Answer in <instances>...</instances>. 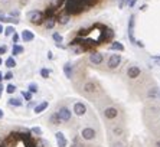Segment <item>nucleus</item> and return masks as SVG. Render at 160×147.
Returning a JSON list of instances; mask_svg holds the SVG:
<instances>
[{
    "mask_svg": "<svg viewBox=\"0 0 160 147\" xmlns=\"http://www.w3.org/2000/svg\"><path fill=\"white\" fill-rule=\"evenodd\" d=\"M28 18H29L30 23H33V25H41L45 19V13H42V12H39V10H30L29 13H28Z\"/></svg>",
    "mask_w": 160,
    "mask_h": 147,
    "instance_id": "nucleus-1",
    "label": "nucleus"
},
{
    "mask_svg": "<svg viewBox=\"0 0 160 147\" xmlns=\"http://www.w3.org/2000/svg\"><path fill=\"white\" fill-rule=\"evenodd\" d=\"M121 61H123V56L118 55V53H111L110 55V58H108V68L110 69H116L117 66H120V63H121Z\"/></svg>",
    "mask_w": 160,
    "mask_h": 147,
    "instance_id": "nucleus-2",
    "label": "nucleus"
},
{
    "mask_svg": "<svg viewBox=\"0 0 160 147\" xmlns=\"http://www.w3.org/2000/svg\"><path fill=\"white\" fill-rule=\"evenodd\" d=\"M58 115H59V118H61V121L62 123H68L72 117V113L68 107H61L59 110H58Z\"/></svg>",
    "mask_w": 160,
    "mask_h": 147,
    "instance_id": "nucleus-3",
    "label": "nucleus"
},
{
    "mask_svg": "<svg viewBox=\"0 0 160 147\" xmlns=\"http://www.w3.org/2000/svg\"><path fill=\"white\" fill-rule=\"evenodd\" d=\"M72 113H74L77 117H82V115H85V113H87L85 104L84 103H75L74 108H72Z\"/></svg>",
    "mask_w": 160,
    "mask_h": 147,
    "instance_id": "nucleus-4",
    "label": "nucleus"
},
{
    "mask_svg": "<svg viewBox=\"0 0 160 147\" xmlns=\"http://www.w3.org/2000/svg\"><path fill=\"white\" fill-rule=\"evenodd\" d=\"M134 20H136V18H134V15H130V18H128V39H130L131 43H136V38H134Z\"/></svg>",
    "mask_w": 160,
    "mask_h": 147,
    "instance_id": "nucleus-5",
    "label": "nucleus"
},
{
    "mask_svg": "<svg viewBox=\"0 0 160 147\" xmlns=\"http://www.w3.org/2000/svg\"><path fill=\"white\" fill-rule=\"evenodd\" d=\"M89 62L94 63V65H101V63L104 62V55L101 52H92L89 55Z\"/></svg>",
    "mask_w": 160,
    "mask_h": 147,
    "instance_id": "nucleus-6",
    "label": "nucleus"
},
{
    "mask_svg": "<svg viewBox=\"0 0 160 147\" xmlns=\"http://www.w3.org/2000/svg\"><path fill=\"white\" fill-rule=\"evenodd\" d=\"M81 136L84 140H92V139H95L97 133H95V130L92 127H85V129H82Z\"/></svg>",
    "mask_w": 160,
    "mask_h": 147,
    "instance_id": "nucleus-7",
    "label": "nucleus"
},
{
    "mask_svg": "<svg viewBox=\"0 0 160 147\" xmlns=\"http://www.w3.org/2000/svg\"><path fill=\"white\" fill-rule=\"evenodd\" d=\"M102 114H104V117L107 118V120H114V118L118 115V110H117L116 107H107Z\"/></svg>",
    "mask_w": 160,
    "mask_h": 147,
    "instance_id": "nucleus-8",
    "label": "nucleus"
},
{
    "mask_svg": "<svg viewBox=\"0 0 160 147\" xmlns=\"http://www.w3.org/2000/svg\"><path fill=\"white\" fill-rule=\"evenodd\" d=\"M140 74H142V69L136 65H131L128 69H127V77L130 78V79H136V78L140 77Z\"/></svg>",
    "mask_w": 160,
    "mask_h": 147,
    "instance_id": "nucleus-9",
    "label": "nucleus"
},
{
    "mask_svg": "<svg viewBox=\"0 0 160 147\" xmlns=\"http://www.w3.org/2000/svg\"><path fill=\"white\" fill-rule=\"evenodd\" d=\"M55 139H56V143H58V147H68V140L63 133L61 131L55 133Z\"/></svg>",
    "mask_w": 160,
    "mask_h": 147,
    "instance_id": "nucleus-10",
    "label": "nucleus"
},
{
    "mask_svg": "<svg viewBox=\"0 0 160 147\" xmlns=\"http://www.w3.org/2000/svg\"><path fill=\"white\" fill-rule=\"evenodd\" d=\"M97 89H98V85L94 81H88L84 84V91L88 92V94H94V92H97Z\"/></svg>",
    "mask_w": 160,
    "mask_h": 147,
    "instance_id": "nucleus-11",
    "label": "nucleus"
},
{
    "mask_svg": "<svg viewBox=\"0 0 160 147\" xmlns=\"http://www.w3.org/2000/svg\"><path fill=\"white\" fill-rule=\"evenodd\" d=\"M20 39H22L23 42H32L35 39V33L29 29H25L22 32V35H20Z\"/></svg>",
    "mask_w": 160,
    "mask_h": 147,
    "instance_id": "nucleus-12",
    "label": "nucleus"
},
{
    "mask_svg": "<svg viewBox=\"0 0 160 147\" xmlns=\"http://www.w3.org/2000/svg\"><path fill=\"white\" fill-rule=\"evenodd\" d=\"M49 107V103L48 101H41V103L38 104V105H35V108H33V113L35 114H41V113H43L46 108Z\"/></svg>",
    "mask_w": 160,
    "mask_h": 147,
    "instance_id": "nucleus-13",
    "label": "nucleus"
},
{
    "mask_svg": "<svg viewBox=\"0 0 160 147\" xmlns=\"http://www.w3.org/2000/svg\"><path fill=\"white\" fill-rule=\"evenodd\" d=\"M72 72H74V66H72L71 62H67L63 65V74L68 79H72Z\"/></svg>",
    "mask_w": 160,
    "mask_h": 147,
    "instance_id": "nucleus-14",
    "label": "nucleus"
},
{
    "mask_svg": "<svg viewBox=\"0 0 160 147\" xmlns=\"http://www.w3.org/2000/svg\"><path fill=\"white\" fill-rule=\"evenodd\" d=\"M110 49L111 51H117V52H124V45L121 43V42H118V41H112L111 42V45H110Z\"/></svg>",
    "mask_w": 160,
    "mask_h": 147,
    "instance_id": "nucleus-15",
    "label": "nucleus"
},
{
    "mask_svg": "<svg viewBox=\"0 0 160 147\" xmlns=\"http://www.w3.org/2000/svg\"><path fill=\"white\" fill-rule=\"evenodd\" d=\"M23 46L19 43H13V49H12V56H18L20 55V53H23Z\"/></svg>",
    "mask_w": 160,
    "mask_h": 147,
    "instance_id": "nucleus-16",
    "label": "nucleus"
},
{
    "mask_svg": "<svg viewBox=\"0 0 160 147\" xmlns=\"http://www.w3.org/2000/svg\"><path fill=\"white\" fill-rule=\"evenodd\" d=\"M49 123L53 124V125H59L61 123H62L61 121V118H59V115H58V113H53V114L49 117Z\"/></svg>",
    "mask_w": 160,
    "mask_h": 147,
    "instance_id": "nucleus-17",
    "label": "nucleus"
},
{
    "mask_svg": "<svg viewBox=\"0 0 160 147\" xmlns=\"http://www.w3.org/2000/svg\"><path fill=\"white\" fill-rule=\"evenodd\" d=\"M8 103H9V105H12V107H22L23 105L22 99H20V98H15V97H12Z\"/></svg>",
    "mask_w": 160,
    "mask_h": 147,
    "instance_id": "nucleus-18",
    "label": "nucleus"
},
{
    "mask_svg": "<svg viewBox=\"0 0 160 147\" xmlns=\"http://www.w3.org/2000/svg\"><path fill=\"white\" fill-rule=\"evenodd\" d=\"M2 22H8V23H13V25H18L20 20H19V18H13V16H3V19H2Z\"/></svg>",
    "mask_w": 160,
    "mask_h": 147,
    "instance_id": "nucleus-19",
    "label": "nucleus"
},
{
    "mask_svg": "<svg viewBox=\"0 0 160 147\" xmlns=\"http://www.w3.org/2000/svg\"><path fill=\"white\" fill-rule=\"evenodd\" d=\"M4 65L8 66L9 69L15 68V66H16V59H15V56H9V58L4 61Z\"/></svg>",
    "mask_w": 160,
    "mask_h": 147,
    "instance_id": "nucleus-20",
    "label": "nucleus"
},
{
    "mask_svg": "<svg viewBox=\"0 0 160 147\" xmlns=\"http://www.w3.org/2000/svg\"><path fill=\"white\" fill-rule=\"evenodd\" d=\"M28 91H29L30 94H36V92L39 91V87H38L36 82H30L29 87H28Z\"/></svg>",
    "mask_w": 160,
    "mask_h": 147,
    "instance_id": "nucleus-21",
    "label": "nucleus"
},
{
    "mask_svg": "<svg viewBox=\"0 0 160 147\" xmlns=\"http://www.w3.org/2000/svg\"><path fill=\"white\" fill-rule=\"evenodd\" d=\"M157 95H159V88H150L147 91V97L149 98H157Z\"/></svg>",
    "mask_w": 160,
    "mask_h": 147,
    "instance_id": "nucleus-22",
    "label": "nucleus"
},
{
    "mask_svg": "<svg viewBox=\"0 0 160 147\" xmlns=\"http://www.w3.org/2000/svg\"><path fill=\"white\" fill-rule=\"evenodd\" d=\"M52 39L56 42V43H62V42H63L62 35H61V33H58V32H53L52 33Z\"/></svg>",
    "mask_w": 160,
    "mask_h": 147,
    "instance_id": "nucleus-23",
    "label": "nucleus"
},
{
    "mask_svg": "<svg viewBox=\"0 0 160 147\" xmlns=\"http://www.w3.org/2000/svg\"><path fill=\"white\" fill-rule=\"evenodd\" d=\"M39 74H41V77H42V78H45V79H48L49 75H51V71H49L48 68H41Z\"/></svg>",
    "mask_w": 160,
    "mask_h": 147,
    "instance_id": "nucleus-24",
    "label": "nucleus"
},
{
    "mask_svg": "<svg viewBox=\"0 0 160 147\" xmlns=\"http://www.w3.org/2000/svg\"><path fill=\"white\" fill-rule=\"evenodd\" d=\"M53 26H55V20L52 18H49L46 22H45V28L46 29H53Z\"/></svg>",
    "mask_w": 160,
    "mask_h": 147,
    "instance_id": "nucleus-25",
    "label": "nucleus"
},
{
    "mask_svg": "<svg viewBox=\"0 0 160 147\" xmlns=\"http://www.w3.org/2000/svg\"><path fill=\"white\" fill-rule=\"evenodd\" d=\"M15 32H16V30H15V28H13V26H8V28L3 30V33L6 35V36H12Z\"/></svg>",
    "mask_w": 160,
    "mask_h": 147,
    "instance_id": "nucleus-26",
    "label": "nucleus"
},
{
    "mask_svg": "<svg viewBox=\"0 0 160 147\" xmlns=\"http://www.w3.org/2000/svg\"><path fill=\"white\" fill-rule=\"evenodd\" d=\"M69 20H71L69 15H65V16H62V18L59 19V23H61V25H68V23H69Z\"/></svg>",
    "mask_w": 160,
    "mask_h": 147,
    "instance_id": "nucleus-27",
    "label": "nucleus"
},
{
    "mask_svg": "<svg viewBox=\"0 0 160 147\" xmlns=\"http://www.w3.org/2000/svg\"><path fill=\"white\" fill-rule=\"evenodd\" d=\"M6 92H8V94H13V92L16 91V85H13V84H9L8 87H6Z\"/></svg>",
    "mask_w": 160,
    "mask_h": 147,
    "instance_id": "nucleus-28",
    "label": "nucleus"
},
{
    "mask_svg": "<svg viewBox=\"0 0 160 147\" xmlns=\"http://www.w3.org/2000/svg\"><path fill=\"white\" fill-rule=\"evenodd\" d=\"M32 95H33V94H30L29 91H28V92L23 91V92H22V97L26 99V101H32Z\"/></svg>",
    "mask_w": 160,
    "mask_h": 147,
    "instance_id": "nucleus-29",
    "label": "nucleus"
},
{
    "mask_svg": "<svg viewBox=\"0 0 160 147\" xmlns=\"http://www.w3.org/2000/svg\"><path fill=\"white\" fill-rule=\"evenodd\" d=\"M30 133H33L36 136H42V130L39 129V127H32V129H30Z\"/></svg>",
    "mask_w": 160,
    "mask_h": 147,
    "instance_id": "nucleus-30",
    "label": "nucleus"
},
{
    "mask_svg": "<svg viewBox=\"0 0 160 147\" xmlns=\"http://www.w3.org/2000/svg\"><path fill=\"white\" fill-rule=\"evenodd\" d=\"M12 41H13V43H19V41H20V36H19L18 32H15L13 35H12Z\"/></svg>",
    "mask_w": 160,
    "mask_h": 147,
    "instance_id": "nucleus-31",
    "label": "nucleus"
},
{
    "mask_svg": "<svg viewBox=\"0 0 160 147\" xmlns=\"http://www.w3.org/2000/svg\"><path fill=\"white\" fill-rule=\"evenodd\" d=\"M3 79H6V81H10V79H13V74L9 71V72H6L3 75Z\"/></svg>",
    "mask_w": 160,
    "mask_h": 147,
    "instance_id": "nucleus-32",
    "label": "nucleus"
},
{
    "mask_svg": "<svg viewBox=\"0 0 160 147\" xmlns=\"http://www.w3.org/2000/svg\"><path fill=\"white\" fill-rule=\"evenodd\" d=\"M127 3H128V0H118V9H123Z\"/></svg>",
    "mask_w": 160,
    "mask_h": 147,
    "instance_id": "nucleus-33",
    "label": "nucleus"
},
{
    "mask_svg": "<svg viewBox=\"0 0 160 147\" xmlns=\"http://www.w3.org/2000/svg\"><path fill=\"white\" fill-rule=\"evenodd\" d=\"M136 3H137V0H128V3H127V6L130 9H133L134 6H136Z\"/></svg>",
    "mask_w": 160,
    "mask_h": 147,
    "instance_id": "nucleus-34",
    "label": "nucleus"
},
{
    "mask_svg": "<svg viewBox=\"0 0 160 147\" xmlns=\"http://www.w3.org/2000/svg\"><path fill=\"white\" fill-rule=\"evenodd\" d=\"M6 52H8V46H0V55H4V53H6Z\"/></svg>",
    "mask_w": 160,
    "mask_h": 147,
    "instance_id": "nucleus-35",
    "label": "nucleus"
},
{
    "mask_svg": "<svg viewBox=\"0 0 160 147\" xmlns=\"http://www.w3.org/2000/svg\"><path fill=\"white\" fill-rule=\"evenodd\" d=\"M72 147H84V146H82V144H81V143H79L78 140L75 139V140H74V144H72Z\"/></svg>",
    "mask_w": 160,
    "mask_h": 147,
    "instance_id": "nucleus-36",
    "label": "nucleus"
},
{
    "mask_svg": "<svg viewBox=\"0 0 160 147\" xmlns=\"http://www.w3.org/2000/svg\"><path fill=\"white\" fill-rule=\"evenodd\" d=\"M134 45H136V46H138V48H144V43H143L142 41H136V43H134Z\"/></svg>",
    "mask_w": 160,
    "mask_h": 147,
    "instance_id": "nucleus-37",
    "label": "nucleus"
},
{
    "mask_svg": "<svg viewBox=\"0 0 160 147\" xmlns=\"http://www.w3.org/2000/svg\"><path fill=\"white\" fill-rule=\"evenodd\" d=\"M51 2H52L53 6H59V2H61V0H51Z\"/></svg>",
    "mask_w": 160,
    "mask_h": 147,
    "instance_id": "nucleus-38",
    "label": "nucleus"
},
{
    "mask_svg": "<svg viewBox=\"0 0 160 147\" xmlns=\"http://www.w3.org/2000/svg\"><path fill=\"white\" fill-rule=\"evenodd\" d=\"M3 30H4V28H3V25H2V23H0V35H2V33H3Z\"/></svg>",
    "mask_w": 160,
    "mask_h": 147,
    "instance_id": "nucleus-39",
    "label": "nucleus"
},
{
    "mask_svg": "<svg viewBox=\"0 0 160 147\" xmlns=\"http://www.w3.org/2000/svg\"><path fill=\"white\" fill-rule=\"evenodd\" d=\"M146 9H147V4H143L142 8H140V10H146Z\"/></svg>",
    "mask_w": 160,
    "mask_h": 147,
    "instance_id": "nucleus-40",
    "label": "nucleus"
},
{
    "mask_svg": "<svg viewBox=\"0 0 160 147\" xmlns=\"http://www.w3.org/2000/svg\"><path fill=\"white\" fill-rule=\"evenodd\" d=\"M3 110H2V108H0V120H2V118H3Z\"/></svg>",
    "mask_w": 160,
    "mask_h": 147,
    "instance_id": "nucleus-41",
    "label": "nucleus"
},
{
    "mask_svg": "<svg viewBox=\"0 0 160 147\" xmlns=\"http://www.w3.org/2000/svg\"><path fill=\"white\" fill-rule=\"evenodd\" d=\"M3 87H2V84H0V97H2V94H3Z\"/></svg>",
    "mask_w": 160,
    "mask_h": 147,
    "instance_id": "nucleus-42",
    "label": "nucleus"
},
{
    "mask_svg": "<svg viewBox=\"0 0 160 147\" xmlns=\"http://www.w3.org/2000/svg\"><path fill=\"white\" fill-rule=\"evenodd\" d=\"M153 59H154V61H160V55H157V56H153Z\"/></svg>",
    "mask_w": 160,
    "mask_h": 147,
    "instance_id": "nucleus-43",
    "label": "nucleus"
},
{
    "mask_svg": "<svg viewBox=\"0 0 160 147\" xmlns=\"http://www.w3.org/2000/svg\"><path fill=\"white\" fill-rule=\"evenodd\" d=\"M48 58H49V59H52V52H51V51L48 52Z\"/></svg>",
    "mask_w": 160,
    "mask_h": 147,
    "instance_id": "nucleus-44",
    "label": "nucleus"
},
{
    "mask_svg": "<svg viewBox=\"0 0 160 147\" xmlns=\"http://www.w3.org/2000/svg\"><path fill=\"white\" fill-rule=\"evenodd\" d=\"M2 81H3V74L0 72V84H2Z\"/></svg>",
    "mask_w": 160,
    "mask_h": 147,
    "instance_id": "nucleus-45",
    "label": "nucleus"
},
{
    "mask_svg": "<svg viewBox=\"0 0 160 147\" xmlns=\"http://www.w3.org/2000/svg\"><path fill=\"white\" fill-rule=\"evenodd\" d=\"M3 16H4V15L2 13V12H0V22H2V19H3Z\"/></svg>",
    "mask_w": 160,
    "mask_h": 147,
    "instance_id": "nucleus-46",
    "label": "nucleus"
},
{
    "mask_svg": "<svg viewBox=\"0 0 160 147\" xmlns=\"http://www.w3.org/2000/svg\"><path fill=\"white\" fill-rule=\"evenodd\" d=\"M156 147H160V140H159V141H157V143H156Z\"/></svg>",
    "mask_w": 160,
    "mask_h": 147,
    "instance_id": "nucleus-47",
    "label": "nucleus"
},
{
    "mask_svg": "<svg viewBox=\"0 0 160 147\" xmlns=\"http://www.w3.org/2000/svg\"><path fill=\"white\" fill-rule=\"evenodd\" d=\"M0 65H2V58H0Z\"/></svg>",
    "mask_w": 160,
    "mask_h": 147,
    "instance_id": "nucleus-48",
    "label": "nucleus"
}]
</instances>
